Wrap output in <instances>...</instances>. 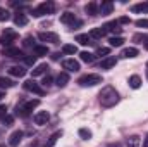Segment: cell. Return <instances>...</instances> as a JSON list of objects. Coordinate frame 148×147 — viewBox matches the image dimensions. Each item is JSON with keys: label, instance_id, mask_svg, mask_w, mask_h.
Returning a JSON list of instances; mask_svg holds the SVG:
<instances>
[{"label": "cell", "instance_id": "d6986e66", "mask_svg": "<svg viewBox=\"0 0 148 147\" xmlns=\"http://www.w3.org/2000/svg\"><path fill=\"white\" fill-rule=\"evenodd\" d=\"M115 64H117V59H115V57H105V59L100 62V68H102V69H112Z\"/></svg>", "mask_w": 148, "mask_h": 147}, {"label": "cell", "instance_id": "ffe728a7", "mask_svg": "<svg viewBox=\"0 0 148 147\" xmlns=\"http://www.w3.org/2000/svg\"><path fill=\"white\" fill-rule=\"evenodd\" d=\"M67 83H69V74H67V73H59L57 80H55V85H57V87H60V88H64Z\"/></svg>", "mask_w": 148, "mask_h": 147}, {"label": "cell", "instance_id": "f35d334b", "mask_svg": "<svg viewBox=\"0 0 148 147\" xmlns=\"http://www.w3.org/2000/svg\"><path fill=\"white\" fill-rule=\"evenodd\" d=\"M2 123H3V125H5V126H10V125H12V123H14V118H12V116H9V114H7V116H5V118H3V119H2Z\"/></svg>", "mask_w": 148, "mask_h": 147}, {"label": "cell", "instance_id": "2e32d148", "mask_svg": "<svg viewBox=\"0 0 148 147\" xmlns=\"http://www.w3.org/2000/svg\"><path fill=\"white\" fill-rule=\"evenodd\" d=\"M14 24H16V26H26V24H28V16H26L24 12H17V14L14 16Z\"/></svg>", "mask_w": 148, "mask_h": 147}, {"label": "cell", "instance_id": "6da1fadb", "mask_svg": "<svg viewBox=\"0 0 148 147\" xmlns=\"http://www.w3.org/2000/svg\"><path fill=\"white\" fill-rule=\"evenodd\" d=\"M98 101H100V104H102V107H114L117 102H119V94H117V90L110 87V85H107V87H103L102 88V92L98 94Z\"/></svg>", "mask_w": 148, "mask_h": 147}, {"label": "cell", "instance_id": "bcb514c9", "mask_svg": "<svg viewBox=\"0 0 148 147\" xmlns=\"http://www.w3.org/2000/svg\"><path fill=\"white\" fill-rule=\"evenodd\" d=\"M147 78H148V69H147Z\"/></svg>", "mask_w": 148, "mask_h": 147}, {"label": "cell", "instance_id": "603a6c76", "mask_svg": "<svg viewBox=\"0 0 148 147\" xmlns=\"http://www.w3.org/2000/svg\"><path fill=\"white\" fill-rule=\"evenodd\" d=\"M84 10H86V14H90V16H97V14H98V3H97V2H90V3H86Z\"/></svg>", "mask_w": 148, "mask_h": 147}, {"label": "cell", "instance_id": "f1b7e54d", "mask_svg": "<svg viewBox=\"0 0 148 147\" xmlns=\"http://www.w3.org/2000/svg\"><path fill=\"white\" fill-rule=\"evenodd\" d=\"M90 37L91 38H103L105 37V30L103 28H93L90 31Z\"/></svg>", "mask_w": 148, "mask_h": 147}, {"label": "cell", "instance_id": "ab89813d", "mask_svg": "<svg viewBox=\"0 0 148 147\" xmlns=\"http://www.w3.org/2000/svg\"><path fill=\"white\" fill-rule=\"evenodd\" d=\"M33 42H35V40H33V37H26L23 43H24V47H31V45H33V49H35V43H33Z\"/></svg>", "mask_w": 148, "mask_h": 147}, {"label": "cell", "instance_id": "9a60e30c", "mask_svg": "<svg viewBox=\"0 0 148 147\" xmlns=\"http://www.w3.org/2000/svg\"><path fill=\"white\" fill-rule=\"evenodd\" d=\"M131 12H134V14H147L148 12V2L134 3V5L131 7Z\"/></svg>", "mask_w": 148, "mask_h": 147}, {"label": "cell", "instance_id": "f546056e", "mask_svg": "<svg viewBox=\"0 0 148 147\" xmlns=\"http://www.w3.org/2000/svg\"><path fill=\"white\" fill-rule=\"evenodd\" d=\"M79 57H81V61H83V62H93V61H95V54H90V52H86V50H84V52H81V54H79Z\"/></svg>", "mask_w": 148, "mask_h": 147}, {"label": "cell", "instance_id": "ba28073f", "mask_svg": "<svg viewBox=\"0 0 148 147\" xmlns=\"http://www.w3.org/2000/svg\"><path fill=\"white\" fill-rule=\"evenodd\" d=\"M102 28L105 30V33H112L114 37H119V35L122 33V28H121V24H119L117 21H110V23L103 24Z\"/></svg>", "mask_w": 148, "mask_h": 147}, {"label": "cell", "instance_id": "4dcf8cb0", "mask_svg": "<svg viewBox=\"0 0 148 147\" xmlns=\"http://www.w3.org/2000/svg\"><path fill=\"white\" fill-rule=\"evenodd\" d=\"M35 55H47L48 54V47L47 45H35Z\"/></svg>", "mask_w": 148, "mask_h": 147}, {"label": "cell", "instance_id": "8992f818", "mask_svg": "<svg viewBox=\"0 0 148 147\" xmlns=\"http://www.w3.org/2000/svg\"><path fill=\"white\" fill-rule=\"evenodd\" d=\"M23 87H24V90L33 92V94H36V95H43V94H45V90L38 85L35 80H26V81L23 83Z\"/></svg>", "mask_w": 148, "mask_h": 147}, {"label": "cell", "instance_id": "9c48e42d", "mask_svg": "<svg viewBox=\"0 0 148 147\" xmlns=\"http://www.w3.org/2000/svg\"><path fill=\"white\" fill-rule=\"evenodd\" d=\"M2 54H3L5 57H10V59H21V57H24L23 50H19L17 47H5V49L2 50Z\"/></svg>", "mask_w": 148, "mask_h": 147}, {"label": "cell", "instance_id": "52a82bcc", "mask_svg": "<svg viewBox=\"0 0 148 147\" xmlns=\"http://www.w3.org/2000/svg\"><path fill=\"white\" fill-rule=\"evenodd\" d=\"M38 38L41 42H45V43H59L60 42L59 35L57 33H52V31H40L38 33Z\"/></svg>", "mask_w": 148, "mask_h": 147}, {"label": "cell", "instance_id": "7bdbcfd3", "mask_svg": "<svg viewBox=\"0 0 148 147\" xmlns=\"http://www.w3.org/2000/svg\"><path fill=\"white\" fill-rule=\"evenodd\" d=\"M117 23H119V24H127V23H131V19L124 16V17H121V19H117Z\"/></svg>", "mask_w": 148, "mask_h": 147}, {"label": "cell", "instance_id": "44dd1931", "mask_svg": "<svg viewBox=\"0 0 148 147\" xmlns=\"http://www.w3.org/2000/svg\"><path fill=\"white\" fill-rule=\"evenodd\" d=\"M133 42L145 45V49L148 50V35H145V33H136V35H133Z\"/></svg>", "mask_w": 148, "mask_h": 147}, {"label": "cell", "instance_id": "5bb4252c", "mask_svg": "<svg viewBox=\"0 0 148 147\" xmlns=\"http://www.w3.org/2000/svg\"><path fill=\"white\" fill-rule=\"evenodd\" d=\"M26 73H28V69L24 66H12V68H9V74H12L16 78H23V76H26Z\"/></svg>", "mask_w": 148, "mask_h": 147}, {"label": "cell", "instance_id": "8fae6325", "mask_svg": "<svg viewBox=\"0 0 148 147\" xmlns=\"http://www.w3.org/2000/svg\"><path fill=\"white\" fill-rule=\"evenodd\" d=\"M33 119H35V123H36V125L43 126V125H47V123H48V119H50V114H48L47 111H38L36 114L33 116Z\"/></svg>", "mask_w": 148, "mask_h": 147}, {"label": "cell", "instance_id": "30bf717a", "mask_svg": "<svg viewBox=\"0 0 148 147\" xmlns=\"http://www.w3.org/2000/svg\"><path fill=\"white\" fill-rule=\"evenodd\" d=\"M112 10H114V2H110V0H105L98 5V14H102V16H109V14H112Z\"/></svg>", "mask_w": 148, "mask_h": 147}, {"label": "cell", "instance_id": "ac0fdd59", "mask_svg": "<svg viewBox=\"0 0 148 147\" xmlns=\"http://www.w3.org/2000/svg\"><path fill=\"white\" fill-rule=\"evenodd\" d=\"M76 21H77V19H76V16H74L73 12H64V14L60 16V23H64V24H69V26H73Z\"/></svg>", "mask_w": 148, "mask_h": 147}, {"label": "cell", "instance_id": "ee69618b", "mask_svg": "<svg viewBox=\"0 0 148 147\" xmlns=\"http://www.w3.org/2000/svg\"><path fill=\"white\" fill-rule=\"evenodd\" d=\"M143 147H148V135L145 137V140H143Z\"/></svg>", "mask_w": 148, "mask_h": 147}, {"label": "cell", "instance_id": "d590c367", "mask_svg": "<svg viewBox=\"0 0 148 147\" xmlns=\"http://www.w3.org/2000/svg\"><path fill=\"white\" fill-rule=\"evenodd\" d=\"M110 52V49L109 47H100L98 50H97V55H100V57H103V55H107Z\"/></svg>", "mask_w": 148, "mask_h": 147}, {"label": "cell", "instance_id": "1f68e13d", "mask_svg": "<svg viewBox=\"0 0 148 147\" xmlns=\"http://www.w3.org/2000/svg\"><path fill=\"white\" fill-rule=\"evenodd\" d=\"M124 42H126V40H124L122 37H110V40H109L110 47H121Z\"/></svg>", "mask_w": 148, "mask_h": 147}, {"label": "cell", "instance_id": "8d00e7d4", "mask_svg": "<svg viewBox=\"0 0 148 147\" xmlns=\"http://www.w3.org/2000/svg\"><path fill=\"white\" fill-rule=\"evenodd\" d=\"M24 61H26L28 66H33L35 61H36V55H35V54H33V55H24Z\"/></svg>", "mask_w": 148, "mask_h": 147}, {"label": "cell", "instance_id": "d4e9b609", "mask_svg": "<svg viewBox=\"0 0 148 147\" xmlns=\"http://www.w3.org/2000/svg\"><path fill=\"white\" fill-rule=\"evenodd\" d=\"M45 73H48V66H47V64H40V66H36V68L31 71V76L35 78V76H40V74H45Z\"/></svg>", "mask_w": 148, "mask_h": 147}, {"label": "cell", "instance_id": "4316f807", "mask_svg": "<svg viewBox=\"0 0 148 147\" xmlns=\"http://www.w3.org/2000/svg\"><path fill=\"white\" fill-rule=\"evenodd\" d=\"M16 83H14V80H10V78H5V76H0V88H12Z\"/></svg>", "mask_w": 148, "mask_h": 147}, {"label": "cell", "instance_id": "7c38bea8", "mask_svg": "<svg viewBox=\"0 0 148 147\" xmlns=\"http://www.w3.org/2000/svg\"><path fill=\"white\" fill-rule=\"evenodd\" d=\"M62 68L71 71V73H76V71H79V62L74 61V59H64L62 61Z\"/></svg>", "mask_w": 148, "mask_h": 147}, {"label": "cell", "instance_id": "d6a6232c", "mask_svg": "<svg viewBox=\"0 0 148 147\" xmlns=\"http://www.w3.org/2000/svg\"><path fill=\"white\" fill-rule=\"evenodd\" d=\"M62 52L64 54H76L77 52V47L76 45H69V43H66V45H62Z\"/></svg>", "mask_w": 148, "mask_h": 147}, {"label": "cell", "instance_id": "c3c4849f", "mask_svg": "<svg viewBox=\"0 0 148 147\" xmlns=\"http://www.w3.org/2000/svg\"><path fill=\"white\" fill-rule=\"evenodd\" d=\"M0 147H5V146H0Z\"/></svg>", "mask_w": 148, "mask_h": 147}, {"label": "cell", "instance_id": "e575fe53", "mask_svg": "<svg viewBox=\"0 0 148 147\" xmlns=\"http://www.w3.org/2000/svg\"><path fill=\"white\" fill-rule=\"evenodd\" d=\"M10 19V12L3 7H0V21H9Z\"/></svg>", "mask_w": 148, "mask_h": 147}, {"label": "cell", "instance_id": "b9f144b4", "mask_svg": "<svg viewBox=\"0 0 148 147\" xmlns=\"http://www.w3.org/2000/svg\"><path fill=\"white\" fill-rule=\"evenodd\" d=\"M52 81H53V80H52V76H45V78H43V85H45V87H50V85H52Z\"/></svg>", "mask_w": 148, "mask_h": 147}, {"label": "cell", "instance_id": "f6af8a7d", "mask_svg": "<svg viewBox=\"0 0 148 147\" xmlns=\"http://www.w3.org/2000/svg\"><path fill=\"white\" fill-rule=\"evenodd\" d=\"M2 99H3V92H0V101H2Z\"/></svg>", "mask_w": 148, "mask_h": 147}, {"label": "cell", "instance_id": "e0dca14e", "mask_svg": "<svg viewBox=\"0 0 148 147\" xmlns=\"http://www.w3.org/2000/svg\"><path fill=\"white\" fill-rule=\"evenodd\" d=\"M136 55H138V49H134V47H127V49H124L121 52V57L122 59H133Z\"/></svg>", "mask_w": 148, "mask_h": 147}, {"label": "cell", "instance_id": "484cf974", "mask_svg": "<svg viewBox=\"0 0 148 147\" xmlns=\"http://www.w3.org/2000/svg\"><path fill=\"white\" fill-rule=\"evenodd\" d=\"M129 87H131V88H140V87H141V78H140L138 74L129 76Z\"/></svg>", "mask_w": 148, "mask_h": 147}, {"label": "cell", "instance_id": "83f0119b", "mask_svg": "<svg viewBox=\"0 0 148 147\" xmlns=\"http://www.w3.org/2000/svg\"><path fill=\"white\" fill-rule=\"evenodd\" d=\"M76 42H79L81 45H90V43H93V42H91V37H90V35H86V33L77 35V37H76Z\"/></svg>", "mask_w": 148, "mask_h": 147}, {"label": "cell", "instance_id": "836d02e7", "mask_svg": "<svg viewBox=\"0 0 148 147\" xmlns=\"http://www.w3.org/2000/svg\"><path fill=\"white\" fill-rule=\"evenodd\" d=\"M91 135H93V133H91L88 128H79V137H81L83 140H90V139H91Z\"/></svg>", "mask_w": 148, "mask_h": 147}, {"label": "cell", "instance_id": "3957f363", "mask_svg": "<svg viewBox=\"0 0 148 147\" xmlns=\"http://www.w3.org/2000/svg\"><path fill=\"white\" fill-rule=\"evenodd\" d=\"M40 106V101L38 99H33V101H28V102H24L23 106H17V111H16V114L17 116H21V118H26V116H29L31 114V111L38 107Z\"/></svg>", "mask_w": 148, "mask_h": 147}, {"label": "cell", "instance_id": "7dc6e473", "mask_svg": "<svg viewBox=\"0 0 148 147\" xmlns=\"http://www.w3.org/2000/svg\"><path fill=\"white\" fill-rule=\"evenodd\" d=\"M147 68H148V62H147Z\"/></svg>", "mask_w": 148, "mask_h": 147}, {"label": "cell", "instance_id": "4fadbf2b", "mask_svg": "<svg viewBox=\"0 0 148 147\" xmlns=\"http://www.w3.org/2000/svg\"><path fill=\"white\" fill-rule=\"evenodd\" d=\"M23 135H24V133H23L21 130H16L14 133H10V137H9V146L10 147H17L19 146V142L23 140Z\"/></svg>", "mask_w": 148, "mask_h": 147}, {"label": "cell", "instance_id": "277c9868", "mask_svg": "<svg viewBox=\"0 0 148 147\" xmlns=\"http://www.w3.org/2000/svg\"><path fill=\"white\" fill-rule=\"evenodd\" d=\"M79 87H95L98 83H102V76L100 74H95V73H90V74H83L79 80H77Z\"/></svg>", "mask_w": 148, "mask_h": 147}, {"label": "cell", "instance_id": "cb8c5ba5", "mask_svg": "<svg viewBox=\"0 0 148 147\" xmlns=\"http://www.w3.org/2000/svg\"><path fill=\"white\" fill-rule=\"evenodd\" d=\"M60 135H62V132H55V133H52V135L48 137V140H47L45 147H53L55 144H57V140L60 139Z\"/></svg>", "mask_w": 148, "mask_h": 147}, {"label": "cell", "instance_id": "7a4b0ae2", "mask_svg": "<svg viewBox=\"0 0 148 147\" xmlns=\"http://www.w3.org/2000/svg\"><path fill=\"white\" fill-rule=\"evenodd\" d=\"M55 12V3L53 2H41L38 7L33 9V17H41V16H47V14H53Z\"/></svg>", "mask_w": 148, "mask_h": 147}, {"label": "cell", "instance_id": "60d3db41", "mask_svg": "<svg viewBox=\"0 0 148 147\" xmlns=\"http://www.w3.org/2000/svg\"><path fill=\"white\" fill-rule=\"evenodd\" d=\"M7 116V106H0V119H3Z\"/></svg>", "mask_w": 148, "mask_h": 147}, {"label": "cell", "instance_id": "7402d4cb", "mask_svg": "<svg viewBox=\"0 0 148 147\" xmlns=\"http://www.w3.org/2000/svg\"><path fill=\"white\" fill-rule=\"evenodd\" d=\"M141 146V139L138 137V135H131V137H127V140H126V147H140Z\"/></svg>", "mask_w": 148, "mask_h": 147}, {"label": "cell", "instance_id": "74e56055", "mask_svg": "<svg viewBox=\"0 0 148 147\" xmlns=\"http://www.w3.org/2000/svg\"><path fill=\"white\" fill-rule=\"evenodd\" d=\"M134 24H136L138 28H148V19H138Z\"/></svg>", "mask_w": 148, "mask_h": 147}, {"label": "cell", "instance_id": "5b68a950", "mask_svg": "<svg viewBox=\"0 0 148 147\" xmlns=\"http://www.w3.org/2000/svg\"><path fill=\"white\" fill-rule=\"evenodd\" d=\"M19 38V35L14 31V30H5L2 35H0V43L5 45V47H12V42H16Z\"/></svg>", "mask_w": 148, "mask_h": 147}]
</instances>
